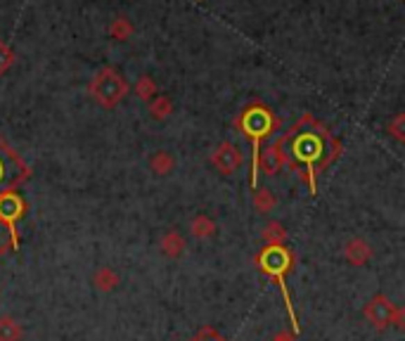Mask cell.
I'll use <instances>...</instances> for the list:
<instances>
[{
  "label": "cell",
  "mask_w": 405,
  "mask_h": 341,
  "mask_svg": "<svg viewBox=\"0 0 405 341\" xmlns=\"http://www.w3.org/2000/svg\"><path fill=\"white\" fill-rule=\"evenodd\" d=\"M254 263L256 268L261 270L263 275H268L270 280L277 282L282 292V299H285V306H287V315L292 320V334H299L301 332V322L297 317V310H294V303H292V294L285 285V275L289 270L294 268V251L289 247H263L261 251L254 256Z\"/></svg>",
  "instance_id": "6da1fadb"
},
{
  "label": "cell",
  "mask_w": 405,
  "mask_h": 341,
  "mask_svg": "<svg viewBox=\"0 0 405 341\" xmlns=\"http://www.w3.org/2000/svg\"><path fill=\"white\" fill-rule=\"evenodd\" d=\"M90 95L100 107L114 109L124 102L126 95H129V81L121 76L117 69L102 67L90 81Z\"/></svg>",
  "instance_id": "7a4b0ae2"
},
{
  "label": "cell",
  "mask_w": 405,
  "mask_h": 341,
  "mask_svg": "<svg viewBox=\"0 0 405 341\" xmlns=\"http://www.w3.org/2000/svg\"><path fill=\"white\" fill-rule=\"evenodd\" d=\"M240 126H242V131H245L247 135L251 138V142H254V169H251V188H256V178H258V173H256L258 142H261V138H263V135H268V133L275 128V126H277V119L273 117V114L268 112V109H263V107H254V109H249V112L245 114V117H242Z\"/></svg>",
  "instance_id": "3957f363"
},
{
  "label": "cell",
  "mask_w": 405,
  "mask_h": 341,
  "mask_svg": "<svg viewBox=\"0 0 405 341\" xmlns=\"http://www.w3.org/2000/svg\"><path fill=\"white\" fill-rule=\"evenodd\" d=\"M24 213V201L19 199V194L15 192H5L0 194V221H3L5 230H8L10 237V249L17 251L19 249V237H17V221Z\"/></svg>",
  "instance_id": "277c9868"
},
{
  "label": "cell",
  "mask_w": 405,
  "mask_h": 341,
  "mask_svg": "<svg viewBox=\"0 0 405 341\" xmlns=\"http://www.w3.org/2000/svg\"><path fill=\"white\" fill-rule=\"evenodd\" d=\"M363 315L374 329H386L393 325V315H396V303L391 301L386 294H374L370 301L363 306Z\"/></svg>",
  "instance_id": "5b68a950"
},
{
  "label": "cell",
  "mask_w": 405,
  "mask_h": 341,
  "mask_svg": "<svg viewBox=\"0 0 405 341\" xmlns=\"http://www.w3.org/2000/svg\"><path fill=\"white\" fill-rule=\"evenodd\" d=\"M211 164L216 166V171L223 173V176H233V173L240 171L242 164H245V154H242V149L237 147L235 142H221L211 152Z\"/></svg>",
  "instance_id": "8992f818"
},
{
  "label": "cell",
  "mask_w": 405,
  "mask_h": 341,
  "mask_svg": "<svg viewBox=\"0 0 405 341\" xmlns=\"http://www.w3.org/2000/svg\"><path fill=\"white\" fill-rule=\"evenodd\" d=\"M344 258L351 265H356V268H363V265L372 258V247H370V242L363 240V237H351L344 244Z\"/></svg>",
  "instance_id": "52a82bcc"
},
{
  "label": "cell",
  "mask_w": 405,
  "mask_h": 341,
  "mask_svg": "<svg viewBox=\"0 0 405 341\" xmlns=\"http://www.w3.org/2000/svg\"><path fill=\"white\" fill-rule=\"evenodd\" d=\"M282 166H285V152H282L280 144L263 149V152H258L256 169L265 171V176H275V173H280Z\"/></svg>",
  "instance_id": "ba28073f"
},
{
  "label": "cell",
  "mask_w": 405,
  "mask_h": 341,
  "mask_svg": "<svg viewBox=\"0 0 405 341\" xmlns=\"http://www.w3.org/2000/svg\"><path fill=\"white\" fill-rule=\"evenodd\" d=\"M292 149L299 159H306V161H315L322 154L320 142H317V138L313 135V133H304V135H299L297 140H294Z\"/></svg>",
  "instance_id": "9c48e42d"
},
{
  "label": "cell",
  "mask_w": 405,
  "mask_h": 341,
  "mask_svg": "<svg viewBox=\"0 0 405 341\" xmlns=\"http://www.w3.org/2000/svg\"><path fill=\"white\" fill-rule=\"evenodd\" d=\"M92 285H95L97 292L102 294H109L114 292L119 285H121V277L114 268H109V265H102V268L95 270V275H92Z\"/></svg>",
  "instance_id": "30bf717a"
},
{
  "label": "cell",
  "mask_w": 405,
  "mask_h": 341,
  "mask_svg": "<svg viewBox=\"0 0 405 341\" xmlns=\"http://www.w3.org/2000/svg\"><path fill=\"white\" fill-rule=\"evenodd\" d=\"M161 247V253L169 258H181L185 253V247H188V242H185V237L178 233V230H169L164 237H161L159 242Z\"/></svg>",
  "instance_id": "8fae6325"
},
{
  "label": "cell",
  "mask_w": 405,
  "mask_h": 341,
  "mask_svg": "<svg viewBox=\"0 0 405 341\" xmlns=\"http://www.w3.org/2000/svg\"><path fill=\"white\" fill-rule=\"evenodd\" d=\"M149 169H152L154 176H169V173L176 169V157L169 152V149H159L149 157Z\"/></svg>",
  "instance_id": "7c38bea8"
},
{
  "label": "cell",
  "mask_w": 405,
  "mask_h": 341,
  "mask_svg": "<svg viewBox=\"0 0 405 341\" xmlns=\"http://www.w3.org/2000/svg\"><path fill=\"white\" fill-rule=\"evenodd\" d=\"M190 233L197 240H209V237L216 235V221L209 216H204V213H199V216H195L192 221H190Z\"/></svg>",
  "instance_id": "4fadbf2b"
},
{
  "label": "cell",
  "mask_w": 405,
  "mask_h": 341,
  "mask_svg": "<svg viewBox=\"0 0 405 341\" xmlns=\"http://www.w3.org/2000/svg\"><path fill=\"white\" fill-rule=\"evenodd\" d=\"M261 237H263L265 247H285L287 244V230H285V225L277 223V221H270L268 225H265Z\"/></svg>",
  "instance_id": "5bb4252c"
},
{
  "label": "cell",
  "mask_w": 405,
  "mask_h": 341,
  "mask_svg": "<svg viewBox=\"0 0 405 341\" xmlns=\"http://www.w3.org/2000/svg\"><path fill=\"white\" fill-rule=\"evenodd\" d=\"M171 112H173V102L169 95H157L149 100V114H152V119L166 121L171 117Z\"/></svg>",
  "instance_id": "9a60e30c"
},
{
  "label": "cell",
  "mask_w": 405,
  "mask_h": 341,
  "mask_svg": "<svg viewBox=\"0 0 405 341\" xmlns=\"http://www.w3.org/2000/svg\"><path fill=\"white\" fill-rule=\"evenodd\" d=\"M254 206H256L258 213H270L277 206V197L268 188H258L254 192Z\"/></svg>",
  "instance_id": "2e32d148"
},
{
  "label": "cell",
  "mask_w": 405,
  "mask_h": 341,
  "mask_svg": "<svg viewBox=\"0 0 405 341\" xmlns=\"http://www.w3.org/2000/svg\"><path fill=\"white\" fill-rule=\"evenodd\" d=\"M0 341H22V327L15 317H0Z\"/></svg>",
  "instance_id": "e0dca14e"
},
{
  "label": "cell",
  "mask_w": 405,
  "mask_h": 341,
  "mask_svg": "<svg viewBox=\"0 0 405 341\" xmlns=\"http://www.w3.org/2000/svg\"><path fill=\"white\" fill-rule=\"evenodd\" d=\"M135 95L142 97V100H147V102L152 100V97H157L159 90H157V83H154V78L152 76H140V78H138Z\"/></svg>",
  "instance_id": "ac0fdd59"
},
{
  "label": "cell",
  "mask_w": 405,
  "mask_h": 341,
  "mask_svg": "<svg viewBox=\"0 0 405 341\" xmlns=\"http://www.w3.org/2000/svg\"><path fill=\"white\" fill-rule=\"evenodd\" d=\"M131 33H133L131 22L126 19V17H117V19H114V24H112V36L117 38V40H129Z\"/></svg>",
  "instance_id": "d6986e66"
},
{
  "label": "cell",
  "mask_w": 405,
  "mask_h": 341,
  "mask_svg": "<svg viewBox=\"0 0 405 341\" xmlns=\"http://www.w3.org/2000/svg\"><path fill=\"white\" fill-rule=\"evenodd\" d=\"M13 65H15L13 48H10V45H5L3 40H0V76H3V74H8L10 69H13Z\"/></svg>",
  "instance_id": "ffe728a7"
},
{
  "label": "cell",
  "mask_w": 405,
  "mask_h": 341,
  "mask_svg": "<svg viewBox=\"0 0 405 341\" xmlns=\"http://www.w3.org/2000/svg\"><path fill=\"white\" fill-rule=\"evenodd\" d=\"M190 341H228V339H225L221 332H216L213 327H201Z\"/></svg>",
  "instance_id": "44dd1931"
},
{
  "label": "cell",
  "mask_w": 405,
  "mask_h": 341,
  "mask_svg": "<svg viewBox=\"0 0 405 341\" xmlns=\"http://www.w3.org/2000/svg\"><path fill=\"white\" fill-rule=\"evenodd\" d=\"M403 121H405V117H403V114H398L396 121H393V124L389 126L391 133H393V138H396V140H403Z\"/></svg>",
  "instance_id": "7402d4cb"
},
{
  "label": "cell",
  "mask_w": 405,
  "mask_h": 341,
  "mask_svg": "<svg viewBox=\"0 0 405 341\" xmlns=\"http://www.w3.org/2000/svg\"><path fill=\"white\" fill-rule=\"evenodd\" d=\"M393 327L405 329V308L396 306V315H393Z\"/></svg>",
  "instance_id": "603a6c76"
},
{
  "label": "cell",
  "mask_w": 405,
  "mask_h": 341,
  "mask_svg": "<svg viewBox=\"0 0 405 341\" xmlns=\"http://www.w3.org/2000/svg\"><path fill=\"white\" fill-rule=\"evenodd\" d=\"M270 341H297V334H292L289 329H282V332H277Z\"/></svg>",
  "instance_id": "cb8c5ba5"
}]
</instances>
